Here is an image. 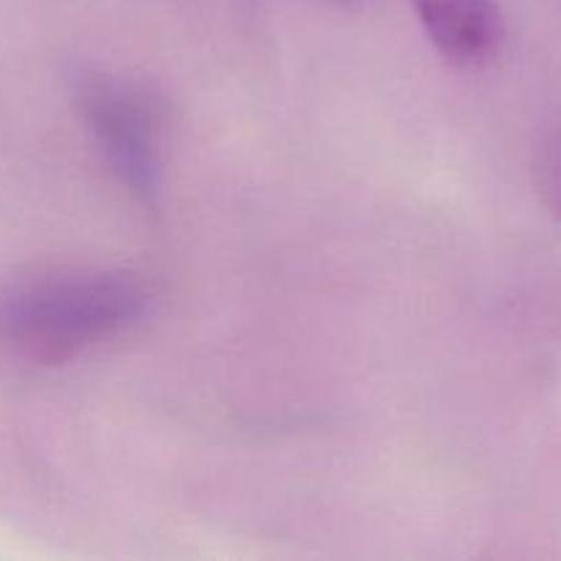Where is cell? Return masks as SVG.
Wrapping results in <instances>:
<instances>
[{
	"label": "cell",
	"instance_id": "obj_1",
	"mask_svg": "<svg viewBox=\"0 0 561 561\" xmlns=\"http://www.w3.org/2000/svg\"><path fill=\"white\" fill-rule=\"evenodd\" d=\"M148 305L151 294L131 274L58 277L11 296L0 329L25 356L60 365L135 327Z\"/></svg>",
	"mask_w": 561,
	"mask_h": 561
},
{
	"label": "cell",
	"instance_id": "obj_4",
	"mask_svg": "<svg viewBox=\"0 0 561 561\" xmlns=\"http://www.w3.org/2000/svg\"><path fill=\"white\" fill-rule=\"evenodd\" d=\"M537 186L542 201L557 217H561V121L551 126L537 148Z\"/></svg>",
	"mask_w": 561,
	"mask_h": 561
},
{
	"label": "cell",
	"instance_id": "obj_3",
	"mask_svg": "<svg viewBox=\"0 0 561 561\" xmlns=\"http://www.w3.org/2000/svg\"><path fill=\"white\" fill-rule=\"evenodd\" d=\"M414 9L453 64L482 66L502 49L504 22L493 0H414Z\"/></svg>",
	"mask_w": 561,
	"mask_h": 561
},
{
	"label": "cell",
	"instance_id": "obj_2",
	"mask_svg": "<svg viewBox=\"0 0 561 561\" xmlns=\"http://www.w3.org/2000/svg\"><path fill=\"white\" fill-rule=\"evenodd\" d=\"M75 104L121 184L142 206H157L162 192V104L146 88L102 71L80 75Z\"/></svg>",
	"mask_w": 561,
	"mask_h": 561
}]
</instances>
